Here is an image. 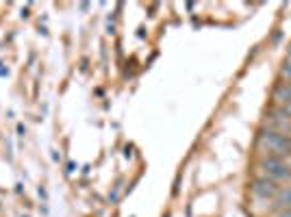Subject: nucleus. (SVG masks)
I'll return each instance as SVG.
<instances>
[{
    "mask_svg": "<svg viewBox=\"0 0 291 217\" xmlns=\"http://www.w3.org/2000/svg\"><path fill=\"white\" fill-rule=\"evenodd\" d=\"M280 217H291V209H285L283 213H280Z\"/></svg>",
    "mask_w": 291,
    "mask_h": 217,
    "instance_id": "6e6552de",
    "label": "nucleus"
},
{
    "mask_svg": "<svg viewBox=\"0 0 291 217\" xmlns=\"http://www.w3.org/2000/svg\"><path fill=\"white\" fill-rule=\"evenodd\" d=\"M274 100L280 104L291 102V83H280L278 87L274 89Z\"/></svg>",
    "mask_w": 291,
    "mask_h": 217,
    "instance_id": "7ed1b4c3",
    "label": "nucleus"
},
{
    "mask_svg": "<svg viewBox=\"0 0 291 217\" xmlns=\"http://www.w3.org/2000/svg\"><path fill=\"white\" fill-rule=\"evenodd\" d=\"M280 74H283V78L291 81V59H287V61L283 63V67H280Z\"/></svg>",
    "mask_w": 291,
    "mask_h": 217,
    "instance_id": "423d86ee",
    "label": "nucleus"
},
{
    "mask_svg": "<svg viewBox=\"0 0 291 217\" xmlns=\"http://www.w3.org/2000/svg\"><path fill=\"white\" fill-rule=\"evenodd\" d=\"M280 165H283V161H280L278 156H267V159L263 161V169H265V174H267V172H274V169H278Z\"/></svg>",
    "mask_w": 291,
    "mask_h": 217,
    "instance_id": "39448f33",
    "label": "nucleus"
},
{
    "mask_svg": "<svg viewBox=\"0 0 291 217\" xmlns=\"http://www.w3.org/2000/svg\"><path fill=\"white\" fill-rule=\"evenodd\" d=\"M283 111H285V113H287L289 117H291V102H287V104H283Z\"/></svg>",
    "mask_w": 291,
    "mask_h": 217,
    "instance_id": "0eeeda50",
    "label": "nucleus"
},
{
    "mask_svg": "<svg viewBox=\"0 0 291 217\" xmlns=\"http://www.w3.org/2000/svg\"><path fill=\"white\" fill-rule=\"evenodd\" d=\"M259 141H261V146H265L267 150L274 152L278 159L291 154V141L287 139V135H283V133H278V131L267 128V131H263L259 135Z\"/></svg>",
    "mask_w": 291,
    "mask_h": 217,
    "instance_id": "f257e3e1",
    "label": "nucleus"
},
{
    "mask_svg": "<svg viewBox=\"0 0 291 217\" xmlns=\"http://www.w3.org/2000/svg\"><path fill=\"white\" fill-rule=\"evenodd\" d=\"M287 59H291V46H289V50H287Z\"/></svg>",
    "mask_w": 291,
    "mask_h": 217,
    "instance_id": "1a4fd4ad",
    "label": "nucleus"
},
{
    "mask_svg": "<svg viewBox=\"0 0 291 217\" xmlns=\"http://www.w3.org/2000/svg\"><path fill=\"white\" fill-rule=\"evenodd\" d=\"M276 206L278 209H291V187L278 189V193H276Z\"/></svg>",
    "mask_w": 291,
    "mask_h": 217,
    "instance_id": "20e7f679",
    "label": "nucleus"
},
{
    "mask_svg": "<svg viewBox=\"0 0 291 217\" xmlns=\"http://www.w3.org/2000/svg\"><path fill=\"white\" fill-rule=\"evenodd\" d=\"M252 193H255L256 198H263V200H267V198H274L276 193H278V184L274 181H270V178H256L255 183H252Z\"/></svg>",
    "mask_w": 291,
    "mask_h": 217,
    "instance_id": "f03ea898",
    "label": "nucleus"
}]
</instances>
